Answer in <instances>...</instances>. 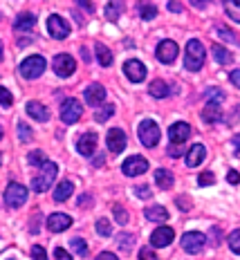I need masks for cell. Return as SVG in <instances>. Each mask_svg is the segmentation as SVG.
Instances as JSON below:
<instances>
[{"mask_svg": "<svg viewBox=\"0 0 240 260\" xmlns=\"http://www.w3.org/2000/svg\"><path fill=\"white\" fill-rule=\"evenodd\" d=\"M204 58H206L204 45H202V43H200L198 39H191V41L187 43V54H184V68L191 70V72H198V70L204 65Z\"/></svg>", "mask_w": 240, "mask_h": 260, "instance_id": "cell-1", "label": "cell"}, {"mask_svg": "<svg viewBox=\"0 0 240 260\" xmlns=\"http://www.w3.org/2000/svg\"><path fill=\"white\" fill-rule=\"evenodd\" d=\"M137 135H139V142L144 144L146 148H155V146L160 144V137H162L160 126H157L153 119H144V121L139 123Z\"/></svg>", "mask_w": 240, "mask_h": 260, "instance_id": "cell-2", "label": "cell"}, {"mask_svg": "<svg viewBox=\"0 0 240 260\" xmlns=\"http://www.w3.org/2000/svg\"><path fill=\"white\" fill-rule=\"evenodd\" d=\"M56 173H58V166L54 164V161L47 159L45 164H43L41 175H36L34 180H32V188H34L36 193H45L47 188L52 186V182H54V177H56Z\"/></svg>", "mask_w": 240, "mask_h": 260, "instance_id": "cell-3", "label": "cell"}, {"mask_svg": "<svg viewBox=\"0 0 240 260\" xmlns=\"http://www.w3.org/2000/svg\"><path fill=\"white\" fill-rule=\"evenodd\" d=\"M5 202H7L9 209L23 207V204L27 202V188L18 182H12L7 188H5Z\"/></svg>", "mask_w": 240, "mask_h": 260, "instance_id": "cell-4", "label": "cell"}, {"mask_svg": "<svg viewBox=\"0 0 240 260\" xmlns=\"http://www.w3.org/2000/svg\"><path fill=\"white\" fill-rule=\"evenodd\" d=\"M45 72V58L34 54V56H27L23 63H20V74L25 79H38Z\"/></svg>", "mask_w": 240, "mask_h": 260, "instance_id": "cell-5", "label": "cell"}, {"mask_svg": "<svg viewBox=\"0 0 240 260\" xmlns=\"http://www.w3.org/2000/svg\"><path fill=\"white\" fill-rule=\"evenodd\" d=\"M204 245H206V236L200 234V231H189V234L182 236V247L187 253H200Z\"/></svg>", "mask_w": 240, "mask_h": 260, "instance_id": "cell-6", "label": "cell"}, {"mask_svg": "<svg viewBox=\"0 0 240 260\" xmlns=\"http://www.w3.org/2000/svg\"><path fill=\"white\" fill-rule=\"evenodd\" d=\"M81 115H83V106H81L76 99H68L61 106V119L68 123V126H72V123L79 121Z\"/></svg>", "mask_w": 240, "mask_h": 260, "instance_id": "cell-7", "label": "cell"}, {"mask_svg": "<svg viewBox=\"0 0 240 260\" xmlns=\"http://www.w3.org/2000/svg\"><path fill=\"white\" fill-rule=\"evenodd\" d=\"M74 70H76V61L70 56V54H58V56H54V72H56L61 79L72 77Z\"/></svg>", "mask_w": 240, "mask_h": 260, "instance_id": "cell-8", "label": "cell"}, {"mask_svg": "<svg viewBox=\"0 0 240 260\" xmlns=\"http://www.w3.org/2000/svg\"><path fill=\"white\" fill-rule=\"evenodd\" d=\"M122 171H124V175H128V177L144 175V173L148 171V161H146L144 157H139V155H133V157H128V159L124 161Z\"/></svg>", "mask_w": 240, "mask_h": 260, "instance_id": "cell-9", "label": "cell"}, {"mask_svg": "<svg viewBox=\"0 0 240 260\" xmlns=\"http://www.w3.org/2000/svg\"><path fill=\"white\" fill-rule=\"evenodd\" d=\"M47 31H50L52 39L63 41V39H68V34H70V25L65 23L61 16L54 14V16H50V18H47Z\"/></svg>", "mask_w": 240, "mask_h": 260, "instance_id": "cell-10", "label": "cell"}, {"mask_svg": "<svg viewBox=\"0 0 240 260\" xmlns=\"http://www.w3.org/2000/svg\"><path fill=\"white\" fill-rule=\"evenodd\" d=\"M124 74L133 81V83H141L146 79V65L137 61V58H130V61L124 63Z\"/></svg>", "mask_w": 240, "mask_h": 260, "instance_id": "cell-11", "label": "cell"}, {"mask_svg": "<svg viewBox=\"0 0 240 260\" xmlns=\"http://www.w3.org/2000/svg\"><path fill=\"white\" fill-rule=\"evenodd\" d=\"M177 45H175V43H173V41H162L160 43V45H157V61H162V63H173V61H175V58H177Z\"/></svg>", "mask_w": 240, "mask_h": 260, "instance_id": "cell-12", "label": "cell"}, {"mask_svg": "<svg viewBox=\"0 0 240 260\" xmlns=\"http://www.w3.org/2000/svg\"><path fill=\"white\" fill-rule=\"evenodd\" d=\"M173 238H175V231L171 229V226H160V229H155L153 231V236H151V245L153 247H168L173 242Z\"/></svg>", "mask_w": 240, "mask_h": 260, "instance_id": "cell-13", "label": "cell"}, {"mask_svg": "<svg viewBox=\"0 0 240 260\" xmlns=\"http://www.w3.org/2000/svg\"><path fill=\"white\" fill-rule=\"evenodd\" d=\"M106 144H108V150H112V153H122V150L126 148V133L119 130V128L108 130Z\"/></svg>", "mask_w": 240, "mask_h": 260, "instance_id": "cell-14", "label": "cell"}, {"mask_svg": "<svg viewBox=\"0 0 240 260\" xmlns=\"http://www.w3.org/2000/svg\"><path fill=\"white\" fill-rule=\"evenodd\" d=\"M83 99H85V104H90V106H101L103 101H106V88H103L101 83H92L85 88Z\"/></svg>", "mask_w": 240, "mask_h": 260, "instance_id": "cell-15", "label": "cell"}, {"mask_svg": "<svg viewBox=\"0 0 240 260\" xmlns=\"http://www.w3.org/2000/svg\"><path fill=\"white\" fill-rule=\"evenodd\" d=\"M70 224H72V218H70L68 213H52L50 218H47V229H50L52 234H61V231L70 229Z\"/></svg>", "mask_w": 240, "mask_h": 260, "instance_id": "cell-16", "label": "cell"}, {"mask_svg": "<svg viewBox=\"0 0 240 260\" xmlns=\"http://www.w3.org/2000/svg\"><path fill=\"white\" fill-rule=\"evenodd\" d=\"M168 137H171V144H184L191 137V126L184 121H177L168 128Z\"/></svg>", "mask_w": 240, "mask_h": 260, "instance_id": "cell-17", "label": "cell"}, {"mask_svg": "<svg viewBox=\"0 0 240 260\" xmlns=\"http://www.w3.org/2000/svg\"><path fill=\"white\" fill-rule=\"evenodd\" d=\"M95 148H97V135L95 133L81 135V139L76 142V150H79L81 155H85V157H90L92 153H95Z\"/></svg>", "mask_w": 240, "mask_h": 260, "instance_id": "cell-18", "label": "cell"}, {"mask_svg": "<svg viewBox=\"0 0 240 260\" xmlns=\"http://www.w3.org/2000/svg\"><path fill=\"white\" fill-rule=\"evenodd\" d=\"M204 157H206V148L202 144L191 146V150L187 153V166L189 169H195V166H200L204 161Z\"/></svg>", "mask_w": 240, "mask_h": 260, "instance_id": "cell-19", "label": "cell"}, {"mask_svg": "<svg viewBox=\"0 0 240 260\" xmlns=\"http://www.w3.org/2000/svg\"><path fill=\"white\" fill-rule=\"evenodd\" d=\"M202 119L206 123H216V121H222V108H220V101H209L202 110Z\"/></svg>", "mask_w": 240, "mask_h": 260, "instance_id": "cell-20", "label": "cell"}, {"mask_svg": "<svg viewBox=\"0 0 240 260\" xmlns=\"http://www.w3.org/2000/svg\"><path fill=\"white\" fill-rule=\"evenodd\" d=\"M27 115L43 123V121H47V119H50V110H47L43 104H38V101H29V104H27Z\"/></svg>", "mask_w": 240, "mask_h": 260, "instance_id": "cell-21", "label": "cell"}, {"mask_svg": "<svg viewBox=\"0 0 240 260\" xmlns=\"http://www.w3.org/2000/svg\"><path fill=\"white\" fill-rule=\"evenodd\" d=\"M124 9H126V3H124V0H108V5H106V18L110 20V23H117L119 16L124 14Z\"/></svg>", "mask_w": 240, "mask_h": 260, "instance_id": "cell-22", "label": "cell"}, {"mask_svg": "<svg viewBox=\"0 0 240 260\" xmlns=\"http://www.w3.org/2000/svg\"><path fill=\"white\" fill-rule=\"evenodd\" d=\"M34 25H36V16L25 12V14H18V18H16V23H14V29L16 31H32Z\"/></svg>", "mask_w": 240, "mask_h": 260, "instance_id": "cell-23", "label": "cell"}, {"mask_svg": "<svg viewBox=\"0 0 240 260\" xmlns=\"http://www.w3.org/2000/svg\"><path fill=\"white\" fill-rule=\"evenodd\" d=\"M72 191H74V184L70 180H63L56 188H54V200H56V202H65V200L72 195Z\"/></svg>", "mask_w": 240, "mask_h": 260, "instance_id": "cell-24", "label": "cell"}, {"mask_svg": "<svg viewBox=\"0 0 240 260\" xmlns=\"http://www.w3.org/2000/svg\"><path fill=\"white\" fill-rule=\"evenodd\" d=\"M211 54H214V58L220 65H231L233 63V54L227 50V47H222V45H214L211 47Z\"/></svg>", "mask_w": 240, "mask_h": 260, "instance_id": "cell-25", "label": "cell"}, {"mask_svg": "<svg viewBox=\"0 0 240 260\" xmlns=\"http://www.w3.org/2000/svg\"><path fill=\"white\" fill-rule=\"evenodd\" d=\"M155 184L160 188H164V191H168V188L173 186V173L166 171V169H157L155 171Z\"/></svg>", "mask_w": 240, "mask_h": 260, "instance_id": "cell-26", "label": "cell"}, {"mask_svg": "<svg viewBox=\"0 0 240 260\" xmlns=\"http://www.w3.org/2000/svg\"><path fill=\"white\" fill-rule=\"evenodd\" d=\"M148 92H151V96H155V99H164V96L171 94V88L164 83V81H153V83L148 85Z\"/></svg>", "mask_w": 240, "mask_h": 260, "instance_id": "cell-27", "label": "cell"}, {"mask_svg": "<svg viewBox=\"0 0 240 260\" xmlns=\"http://www.w3.org/2000/svg\"><path fill=\"white\" fill-rule=\"evenodd\" d=\"M95 52H97V58H99V65H101V68H110V63H112V52L108 50L103 43H97V45H95Z\"/></svg>", "mask_w": 240, "mask_h": 260, "instance_id": "cell-28", "label": "cell"}, {"mask_svg": "<svg viewBox=\"0 0 240 260\" xmlns=\"http://www.w3.org/2000/svg\"><path fill=\"white\" fill-rule=\"evenodd\" d=\"M146 220H151V222H166L168 220V211L164 207H148V209H146Z\"/></svg>", "mask_w": 240, "mask_h": 260, "instance_id": "cell-29", "label": "cell"}, {"mask_svg": "<svg viewBox=\"0 0 240 260\" xmlns=\"http://www.w3.org/2000/svg\"><path fill=\"white\" fill-rule=\"evenodd\" d=\"M225 12L231 20H236V23H240V0H225Z\"/></svg>", "mask_w": 240, "mask_h": 260, "instance_id": "cell-30", "label": "cell"}, {"mask_svg": "<svg viewBox=\"0 0 240 260\" xmlns=\"http://www.w3.org/2000/svg\"><path fill=\"white\" fill-rule=\"evenodd\" d=\"M16 130H18V139L23 144H29L32 139H34V133H32V128L27 126L25 121H18V126H16Z\"/></svg>", "mask_w": 240, "mask_h": 260, "instance_id": "cell-31", "label": "cell"}, {"mask_svg": "<svg viewBox=\"0 0 240 260\" xmlns=\"http://www.w3.org/2000/svg\"><path fill=\"white\" fill-rule=\"evenodd\" d=\"M70 245H72V249H74L76 256H81V258L88 256V242H85L83 238H74V240L70 242Z\"/></svg>", "mask_w": 240, "mask_h": 260, "instance_id": "cell-32", "label": "cell"}, {"mask_svg": "<svg viewBox=\"0 0 240 260\" xmlns=\"http://www.w3.org/2000/svg\"><path fill=\"white\" fill-rule=\"evenodd\" d=\"M137 12H139V16L144 20H153L157 16V7H155V5H144V3H141L137 7Z\"/></svg>", "mask_w": 240, "mask_h": 260, "instance_id": "cell-33", "label": "cell"}, {"mask_svg": "<svg viewBox=\"0 0 240 260\" xmlns=\"http://www.w3.org/2000/svg\"><path fill=\"white\" fill-rule=\"evenodd\" d=\"M97 234H99L101 238H108V236H112V224H110V222H108L106 218L97 220Z\"/></svg>", "mask_w": 240, "mask_h": 260, "instance_id": "cell-34", "label": "cell"}, {"mask_svg": "<svg viewBox=\"0 0 240 260\" xmlns=\"http://www.w3.org/2000/svg\"><path fill=\"white\" fill-rule=\"evenodd\" d=\"M112 115H114V106H112V104H103V108H101V110L95 115V121L103 123L108 117H112Z\"/></svg>", "mask_w": 240, "mask_h": 260, "instance_id": "cell-35", "label": "cell"}, {"mask_svg": "<svg viewBox=\"0 0 240 260\" xmlns=\"http://www.w3.org/2000/svg\"><path fill=\"white\" fill-rule=\"evenodd\" d=\"M227 242H229V249H231L233 253H238V256H240V229L231 231V234H229V238H227Z\"/></svg>", "mask_w": 240, "mask_h": 260, "instance_id": "cell-36", "label": "cell"}, {"mask_svg": "<svg viewBox=\"0 0 240 260\" xmlns=\"http://www.w3.org/2000/svg\"><path fill=\"white\" fill-rule=\"evenodd\" d=\"M29 164H34V166H43L47 161V157H45V153H43V150H32L29 155Z\"/></svg>", "mask_w": 240, "mask_h": 260, "instance_id": "cell-37", "label": "cell"}, {"mask_svg": "<svg viewBox=\"0 0 240 260\" xmlns=\"http://www.w3.org/2000/svg\"><path fill=\"white\" fill-rule=\"evenodd\" d=\"M12 104H14V96H12V92H9L7 88H3V85H0V106L9 108Z\"/></svg>", "mask_w": 240, "mask_h": 260, "instance_id": "cell-38", "label": "cell"}, {"mask_svg": "<svg viewBox=\"0 0 240 260\" xmlns=\"http://www.w3.org/2000/svg\"><path fill=\"white\" fill-rule=\"evenodd\" d=\"M214 182H216V175H214V173H209V171L202 173V175L198 177V184H200V186H211Z\"/></svg>", "mask_w": 240, "mask_h": 260, "instance_id": "cell-39", "label": "cell"}, {"mask_svg": "<svg viewBox=\"0 0 240 260\" xmlns=\"http://www.w3.org/2000/svg\"><path fill=\"white\" fill-rule=\"evenodd\" d=\"M114 218H117L119 224H126V222H128V213L124 211V207H119V204H117V207H114Z\"/></svg>", "mask_w": 240, "mask_h": 260, "instance_id": "cell-40", "label": "cell"}, {"mask_svg": "<svg viewBox=\"0 0 240 260\" xmlns=\"http://www.w3.org/2000/svg\"><path fill=\"white\" fill-rule=\"evenodd\" d=\"M135 195H137V198L148 200V198H151V188L146 186V184H144V186H137V188H135Z\"/></svg>", "mask_w": 240, "mask_h": 260, "instance_id": "cell-41", "label": "cell"}, {"mask_svg": "<svg viewBox=\"0 0 240 260\" xmlns=\"http://www.w3.org/2000/svg\"><path fill=\"white\" fill-rule=\"evenodd\" d=\"M218 34H220L225 41H231V43L236 41V36H233V34H231V29H227V27H218Z\"/></svg>", "mask_w": 240, "mask_h": 260, "instance_id": "cell-42", "label": "cell"}, {"mask_svg": "<svg viewBox=\"0 0 240 260\" xmlns=\"http://www.w3.org/2000/svg\"><path fill=\"white\" fill-rule=\"evenodd\" d=\"M32 258H38V260H45L47 258V253H45V249H43V247H34V249H32Z\"/></svg>", "mask_w": 240, "mask_h": 260, "instance_id": "cell-43", "label": "cell"}, {"mask_svg": "<svg viewBox=\"0 0 240 260\" xmlns=\"http://www.w3.org/2000/svg\"><path fill=\"white\" fill-rule=\"evenodd\" d=\"M133 242H135V238H133V236H119V247L126 249V251H128V247H126V245H133Z\"/></svg>", "mask_w": 240, "mask_h": 260, "instance_id": "cell-44", "label": "cell"}, {"mask_svg": "<svg viewBox=\"0 0 240 260\" xmlns=\"http://www.w3.org/2000/svg\"><path fill=\"white\" fill-rule=\"evenodd\" d=\"M139 258H141V260H155L157 253L151 251V249H141V251H139Z\"/></svg>", "mask_w": 240, "mask_h": 260, "instance_id": "cell-45", "label": "cell"}, {"mask_svg": "<svg viewBox=\"0 0 240 260\" xmlns=\"http://www.w3.org/2000/svg\"><path fill=\"white\" fill-rule=\"evenodd\" d=\"M76 5H81V7H83V9H85V12H88V14H92V12H95V5H92L90 0H76Z\"/></svg>", "mask_w": 240, "mask_h": 260, "instance_id": "cell-46", "label": "cell"}, {"mask_svg": "<svg viewBox=\"0 0 240 260\" xmlns=\"http://www.w3.org/2000/svg\"><path fill=\"white\" fill-rule=\"evenodd\" d=\"M227 180H229V184H238L240 182V173L238 171H229L227 173Z\"/></svg>", "mask_w": 240, "mask_h": 260, "instance_id": "cell-47", "label": "cell"}, {"mask_svg": "<svg viewBox=\"0 0 240 260\" xmlns=\"http://www.w3.org/2000/svg\"><path fill=\"white\" fill-rule=\"evenodd\" d=\"M229 81H231L236 88H240V70H233V72L229 74Z\"/></svg>", "mask_w": 240, "mask_h": 260, "instance_id": "cell-48", "label": "cell"}, {"mask_svg": "<svg viewBox=\"0 0 240 260\" xmlns=\"http://www.w3.org/2000/svg\"><path fill=\"white\" fill-rule=\"evenodd\" d=\"M54 258H61V260H70L72 256H70V253L65 251V249H56V251H54Z\"/></svg>", "mask_w": 240, "mask_h": 260, "instance_id": "cell-49", "label": "cell"}, {"mask_svg": "<svg viewBox=\"0 0 240 260\" xmlns=\"http://www.w3.org/2000/svg\"><path fill=\"white\" fill-rule=\"evenodd\" d=\"M168 9H171V12H175V14H182V5H179L177 0H171V3H168Z\"/></svg>", "mask_w": 240, "mask_h": 260, "instance_id": "cell-50", "label": "cell"}, {"mask_svg": "<svg viewBox=\"0 0 240 260\" xmlns=\"http://www.w3.org/2000/svg\"><path fill=\"white\" fill-rule=\"evenodd\" d=\"M179 146H182V144H175V146L171 144V148H168V155H171V157H177V155H182V148H179Z\"/></svg>", "mask_w": 240, "mask_h": 260, "instance_id": "cell-51", "label": "cell"}, {"mask_svg": "<svg viewBox=\"0 0 240 260\" xmlns=\"http://www.w3.org/2000/svg\"><path fill=\"white\" fill-rule=\"evenodd\" d=\"M189 3H191V5H193V7H198V9H204V7H206V5H209V3H211V0H189Z\"/></svg>", "mask_w": 240, "mask_h": 260, "instance_id": "cell-52", "label": "cell"}, {"mask_svg": "<svg viewBox=\"0 0 240 260\" xmlns=\"http://www.w3.org/2000/svg\"><path fill=\"white\" fill-rule=\"evenodd\" d=\"M97 258H99V260H114V258H117V253H112V251H101Z\"/></svg>", "mask_w": 240, "mask_h": 260, "instance_id": "cell-53", "label": "cell"}, {"mask_svg": "<svg viewBox=\"0 0 240 260\" xmlns=\"http://www.w3.org/2000/svg\"><path fill=\"white\" fill-rule=\"evenodd\" d=\"M231 142H233V146H236V157H240V135H236Z\"/></svg>", "mask_w": 240, "mask_h": 260, "instance_id": "cell-54", "label": "cell"}, {"mask_svg": "<svg viewBox=\"0 0 240 260\" xmlns=\"http://www.w3.org/2000/svg\"><path fill=\"white\" fill-rule=\"evenodd\" d=\"M85 204H92V198H90V195H83V198L79 200V207H85Z\"/></svg>", "mask_w": 240, "mask_h": 260, "instance_id": "cell-55", "label": "cell"}, {"mask_svg": "<svg viewBox=\"0 0 240 260\" xmlns=\"http://www.w3.org/2000/svg\"><path fill=\"white\" fill-rule=\"evenodd\" d=\"M81 54H83V61L90 63V52H88V47H81Z\"/></svg>", "mask_w": 240, "mask_h": 260, "instance_id": "cell-56", "label": "cell"}, {"mask_svg": "<svg viewBox=\"0 0 240 260\" xmlns=\"http://www.w3.org/2000/svg\"><path fill=\"white\" fill-rule=\"evenodd\" d=\"M0 61H3V43H0Z\"/></svg>", "mask_w": 240, "mask_h": 260, "instance_id": "cell-57", "label": "cell"}, {"mask_svg": "<svg viewBox=\"0 0 240 260\" xmlns=\"http://www.w3.org/2000/svg\"><path fill=\"white\" fill-rule=\"evenodd\" d=\"M0 139H3V128H0Z\"/></svg>", "mask_w": 240, "mask_h": 260, "instance_id": "cell-58", "label": "cell"}, {"mask_svg": "<svg viewBox=\"0 0 240 260\" xmlns=\"http://www.w3.org/2000/svg\"><path fill=\"white\" fill-rule=\"evenodd\" d=\"M0 159H3V155H0Z\"/></svg>", "mask_w": 240, "mask_h": 260, "instance_id": "cell-59", "label": "cell"}]
</instances>
